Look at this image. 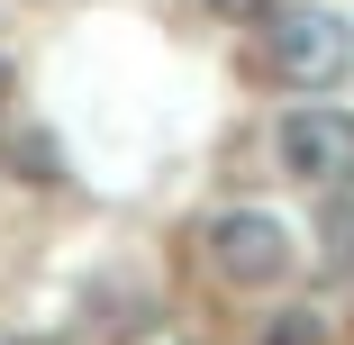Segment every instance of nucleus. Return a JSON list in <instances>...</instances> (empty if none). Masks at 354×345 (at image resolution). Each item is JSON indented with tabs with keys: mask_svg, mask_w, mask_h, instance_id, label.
<instances>
[{
	"mask_svg": "<svg viewBox=\"0 0 354 345\" xmlns=\"http://www.w3.org/2000/svg\"><path fill=\"white\" fill-rule=\"evenodd\" d=\"M200 245H209V272L236 282V291H281V282H291V263H300L291 227H281L272 209H218Z\"/></svg>",
	"mask_w": 354,
	"mask_h": 345,
	"instance_id": "f03ea898",
	"label": "nucleus"
},
{
	"mask_svg": "<svg viewBox=\"0 0 354 345\" xmlns=\"http://www.w3.org/2000/svg\"><path fill=\"white\" fill-rule=\"evenodd\" d=\"M0 91H10V64H0Z\"/></svg>",
	"mask_w": 354,
	"mask_h": 345,
	"instance_id": "6e6552de",
	"label": "nucleus"
},
{
	"mask_svg": "<svg viewBox=\"0 0 354 345\" xmlns=\"http://www.w3.org/2000/svg\"><path fill=\"white\" fill-rule=\"evenodd\" d=\"M209 10H218V19H272L281 0H209Z\"/></svg>",
	"mask_w": 354,
	"mask_h": 345,
	"instance_id": "423d86ee",
	"label": "nucleus"
},
{
	"mask_svg": "<svg viewBox=\"0 0 354 345\" xmlns=\"http://www.w3.org/2000/svg\"><path fill=\"white\" fill-rule=\"evenodd\" d=\"M263 64H272V82H291V91H327V82H345V64H354V28L336 10L291 0V10L263 19Z\"/></svg>",
	"mask_w": 354,
	"mask_h": 345,
	"instance_id": "f257e3e1",
	"label": "nucleus"
},
{
	"mask_svg": "<svg viewBox=\"0 0 354 345\" xmlns=\"http://www.w3.org/2000/svg\"><path fill=\"white\" fill-rule=\"evenodd\" d=\"M28 345H64V336H28Z\"/></svg>",
	"mask_w": 354,
	"mask_h": 345,
	"instance_id": "0eeeda50",
	"label": "nucleus"
},
{
	"mask_svg": "<svg viewBox=\"0 0 354 345\" xmlns=\"http://www.w3.org/2000/svg\"><path fill=\"white\" fill-rule=\"evenodd\" d=\"M318 245H327V272H336V282H354V200H327Z\"/></svg>",
	"mask_w": 354,
	"mask_h": 345,
	"instance_id": "20e7f679",
	"label": "nucleus"
},
{
	"mask_svg": "<svg viewBox=\"0 0 354 345\" xmlns=\"http://www.w3.org/2000/svg\"><path fill=\"white\" fill-rule=\"evenodd\" d=\"M263 345H327V318L318 309H281V318H263Z\"/></svg>",
	"mask_w": 354,
	"mask_h": 345,
	"instance_id": "39448f33",
	"label": "nucleus"
},
{
	"mask_svg": "<svg viewBox=\"0 0 354 345\" xmlns=\"http://www.w3.org/2000/svg\"><path fill=\"white\" fill-rule=\"evenodd\" d=\"M281 173L318 182V191L354 182V118L345 109H291L281 118Z\"/></svg>",
	"mask_w": 354,
	"mask_h": 345,
	"instance_id": "7ed1b4c3",
	"label": "nucleus"
}]
</instances>
